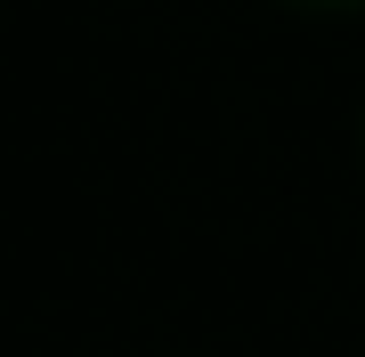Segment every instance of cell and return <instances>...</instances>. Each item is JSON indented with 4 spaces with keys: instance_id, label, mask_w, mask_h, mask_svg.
<instances>
[{
    "instance_id": "cell-1",
    "label": "cell",
    "mask_w": 365,
    "mask_h": 357,
    "mask_svg": "<svg viewBox=\"0 0 365 357\" xmlns=\"http://www.w3.org/2000/svg\"><path fill=\"white\" fill-rule=\"evenodd\" d=\"M317 9H357V0H317Z\"/></svg>"
}]
</instances>
